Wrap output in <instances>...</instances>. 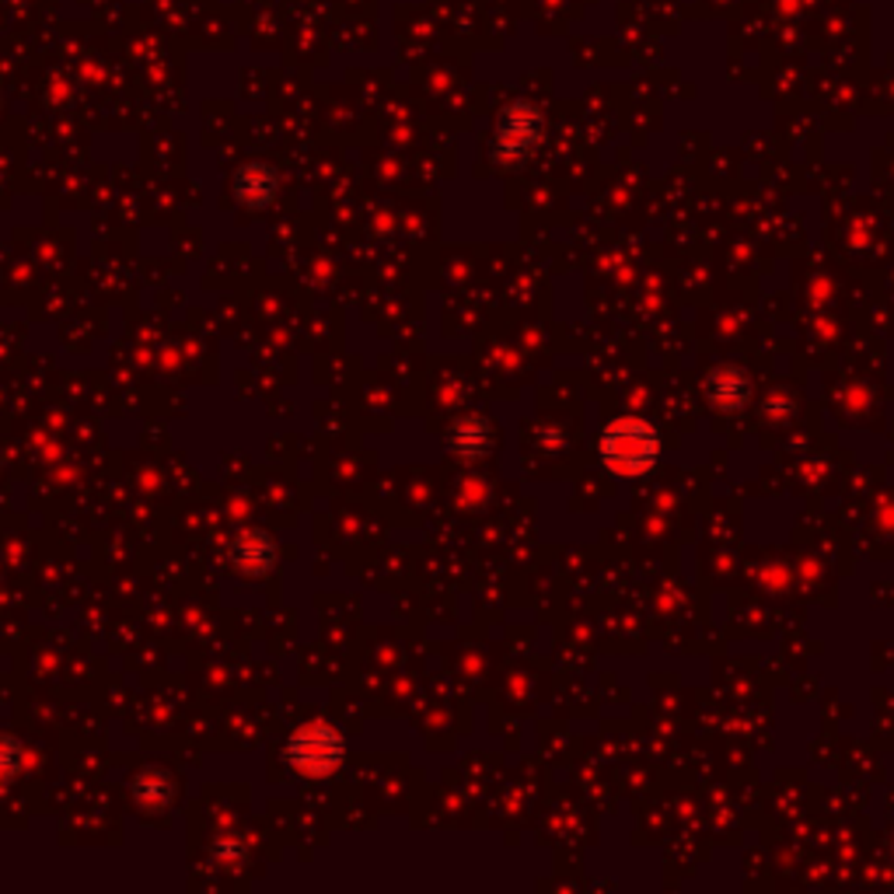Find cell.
Here are the masks:
<instances>
[{
  "label": "cell",
  "instance_id": "9c48e42d",
  "mask_svg": "<svg viewBox=\"0 0 894 894\" xmlns=\"http://www.w3.org/2000/svg\"><path fill=\"white\" fill-rule=\"evenodd\" d=\"M25 765V751L18 744L11 733H0V780H11L18 776Z\"/></svg>",
  "mask_w": 894,
  "mask_h": 894
},
{
  "label": "cell",
  "instance_id": "30bf717a",
  "mask_svg": "<svg viewBox=\"0 0 894 894\" xmlns=\"http://www.w3.org/2000/svg\"><path fill=\"white\" fill-rule=\"evenodd\" d=\"M242 857H245V849H242V842H238V839H217L213 842V860L221 863V867L231 870V867L242 863Z\"/></svg>",
  "mask_w": 894,
  "mask_h": 894
},
{
  "label": "cell",
  "instance_id": "277c9868",
  "mask_svg": "<svg viewBox=\"0 0 894 894\" xmlns=\"http://www.w3.org/2000/svg\"><path fill=\"white\" fill-rule=\"evenodd\" d=\"M231 563L242 570L245 577H263V573L276 566V542L266 531L249 528L231 542Z\"/></svg>",
  "mask_w": 894,
  "mask_h": 894
},
{
  "label": "cell",
  "instance_id": "3957f363",
  "mask_svg": "<svg viewBox=\"0 0 894 894\" xmlns=\"http://www.w3.org/2000/svg\"><path fill=\"white\" fill-rule=\"evenodd\" d=\"M534 141H539V115L531 109H507L496 126V154L504 162H521Z\"/></svg>",
  "mask_w": 894,
  "mask_h": 894
},
{
  "label": "cell",
  "instance_id": "7a4b0ae2",
  "mask_svg": "<svg viewBox=\"0 0 894 894\" xmlns=\"http://www.w3.org/2000/svg\"><path fill=\"white\" fill-rule=\"evenodd\" d=\"M346 759V741L343 733L325 720H311L297 727L287 741V762L297 776L305 780H325Z\"/></svg>",
  "mask_w": 894,
  "mask_h": 894
},
{
  "label": "cell",
  "instance_id": "52a82bcc",
  "mask_svg": "<svg viewBox=\"0 0 894 894\" xmlns=\"http://www.w3.org/2000/svg\"><path fill=\"white\" fill-rule=\"evenodd\" d=\"M172 797H175V786H172V780L165 776L162 769H144L133 783V801L147 814L165 810L172 804Z\"/></svg>",
  "mask_w": 894,
  "mask_h": 894
},
{
  "label": "cell",
  "instance_id": "8992f818",
  "mask_svg": "<svg viewBox=\"0 0 894 894\" xmlns=\"http://www.w3.org/2000/svg\"><path fill=\"white\" fill-rule=\"evenodd\" d=\"M706 391L720 409H741L748 402V374L733 364H720L706 377Z\"/></svg>",
  "mask_w": 894,
  "mask_h": 894
},
{
  "label": "cell",
  "instance_id": "5b68a950",
  "mask_svg": "<svg viewBox=\"0 0 894 894\" xmlns=\"http://www.w3.org/2000/svg\"><path fill=\"white\" fill-rule=\"evenodd\" d=\"M234 192L245 207H269L276 200V192H280V175L263 162L245 165L234 178Z\"/></svg>",
  "mask_w": 894,
  "mask_h": 894
},
{
  "label": "cell",
  "instance_id": "ba28073f",
  "mask_svg": "<svg viewBox=\"0 0 894 894\" xmlns=\"http://www.w3.org/2000/svg\"><path fill=\"white\" fill-rule=\"evenodd\" d=\"M448 448L462 459H479V454L489 448V427L483 416H465L451 427L448 433Z\"/></svg>",
  "mask_w": 894,
  "mask_h": 894
},
{
  "label": "cell",
  "instance_id": "6da1fadb",
  "mask_svg": "<svg viewBox=\"0 0 894 894\" xmlns=\"http://www.w3.org/2000/svg\"><path fill=\"white\" fill-rule=\"evenodd\" d=\"M601 462L619 479H640L661 459V433L640 416H619L601 430Z\"/></svg>",
  "mask_w": 894,
  "mask_h": 894
}]
</instances>
